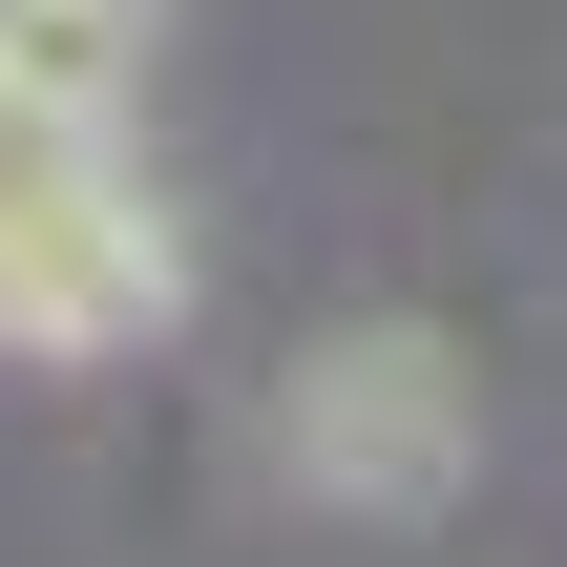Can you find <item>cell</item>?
I'll return each instance as SVG.
<instances>
[{"instance_id": "1", "label": "cell", "mask_w": 567, "mask_h": 567, "mask_svg": "<svg viewBox=\"0 0 567 567\" xmlns=\"http://www.w3.org/2000/svg\"><path fill=\"white\" fill-rule=\"evenodd\" d=\"M274 421H295V484H316V505H442V484H463V358H442L421 316L316 337Z\"/></svg>"}]
</instances>
